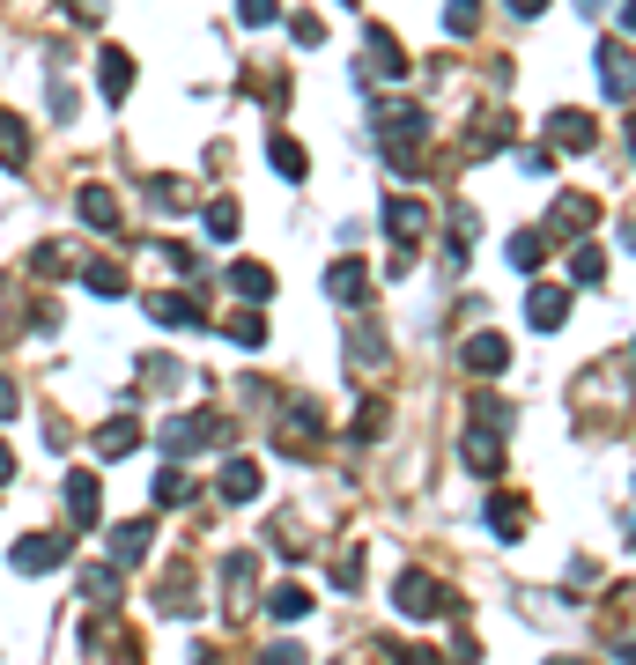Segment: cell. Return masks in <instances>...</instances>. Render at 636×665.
Returning <instances> with one entry per match:
<instances>
[{
  "label": "cell",
  "mask_w": 636,
  "mask_h": 665,
  "mask_svg": "<svg viewBox=\"0 0 636 665\" xmlns=\"http://www.w3.org/2000/svg\"><path fill=\"white\" fill-rule=\"evenodd\" d=\"M156 503H185V473H178V466L156 473Z\"/></svg>",
  "instance_id": "17"
},
{
  "label": "cell",
  "mask_w": 636,
  "mask_h": 665,
  "mask_svg": "<svg viewBox=\"0 0 636 665\" xmlns=\"http://www.w3.org/2000/svg\"><path fill=\"white\" fill-rule=\"evenodd\" d=\"M259 665H304V651H296V643H274V651L259 658Z\"/></svg>",
  "instance_id": "22"
},
{
  "label": "cell",
  "mask_w": 636,
  "mask_h": 665,
  "mask_svg": "<svg viewBox=\"0 0 636 665\" xmlns=\"http://www.w3.org/2000/svg\"><path fill=\"white\" fill-rule=\"evenodd\" d=\"M60 555H67V540H52V532H30V540L15 547V569H23V577H45V569H60Z\"/></svg>",
  "instance_id": "2"
},
{
  "label": "cell",
  "mask_w": 636,
  "mask_h": 665,
  "mask_svg": "<svg viewBox=\"0 0 636 665\" xmlns=\"http://www.w3.org/2000/svg\"><path fill=\"white\" fill-rule=\"evenodd\" d=\"M134 444H141V429H134V422H104V429H97V451H104V459H126Z\"/></svg>",
  "instance_id": "7"
},
{
  "label": "cell",
  "mask_w": 636,
  "mask_h": 665,
  "mask_svg": "<svg viewBox=\"0 0 636 665\" xmlns=\"http://www.w3.org/2000/svg\"><path fill=\"white\" fill-rule=\"evenodd\" d=\"M585 222H592V200H563L555 207V230H585Z\"/></svg>",
  "instance_id": "16"
},
{
  "label": "cell",
  "mask_w": 636,
  "mask_h": 665,
  "mask_svg": "<svg viewBox=\"0 0 636 665\" xmlns=\"http://www.w3.org/2000/svg\"><path fill=\"white\" fill-rule=\"evenodd\" d=\"M67 518H74V525H97V518H104L97 481H89V473H74V481H67Z\"/></svg>",
  "instance_id": "3"
},
{
  "label": "cell",
  "mask_w": 636,
  "mask_h": 665,
  "mask_svg": "<svg viewBox=\"0 0 636 665\" xmlns=\"http://www.w3.org/2000/svg\"><path fill=\"white\" fill-rule=\"evenodd\" d=\"M8 473H15V459H8V444H0V481H8Z\"/></svg>",
  "instance_id": "26"
},
{
  "label": "cell",
  "mask_w": 636,
  "mask_h": 665,
  "mask_svg": "<svg viewBox=\"0 0 636 665\" xmlns=\"http://www.w3.org/2000/svg\"><path fill=\"white\" fill-rule=\"evenodd\" d=\"M511 266H526V274L540 266V230H518V237H511Z\"/></svg>",
  "instance_id": "14"
},
{
  "label": "cell",
  "mask_w": 636,
  "mask_h": 665,
  "mask_svg": "<svg viewBox=\"0 0 636 665\" xmlns=\"http://www.w3.org/2000/svg\"><path fill=\"white\" fill-rule=\"evenodd\" d=\"M489 518H496V532H503V540H518V532H526V510H518L511 496H496V510H489Z\"/></svg>",
  "instance_id": "12"
},
{
  "label": "cell",
  "mask_w": 636,
  "mask_h": 665,
  "mask_svg": "<svg viewBox=\"0 0 636 665\" xmlns=\"http://www.w3.org/2000/svg\"><path fill=\"white\" fill-rule=\"evenodd\" d=\"M548 133H555L563 148H592V119H585V111H555Z\"/></svg>",
  "instance_id": "5"
},
{
  "label": "cell",
  "mask_w": 636,
  "mask_h": 665,
  "mask_svg": "<svg viewBox=\"0 0 636 665\" xmlns=\"http://www.w3.org/2000/svg\"><path fill=\"white\" fill-rule=\"evenodd\" d=\"M148 547V525H111V562H141Z\"/></svg>",
  "instance_id": "9"
},
{
  "label": "cell",
  "mask_w": 636,
  "mask_h": 665,
  "mask_svg": "<svg viewBox=\"0 0 636 665\" xmlns=\"http://www.w3.org/2000/svg\"><path fill=\"white\" fill-rule=\"evenodd\" d=\"M237 289H245V296H267L274 281H267V266H237Z\"/></svg>",
  "instance_id": "20"
},
{
  "label": "cell",
  "mask_w": 636,
  "mask_h": 665,
  "mask_svg": "<svg viewBox=\"0 0 636 665\" xmlns=\"http://www.w3.org/2000/svg\"><path fill=\"white\" fill-rule=\"evenodd\" d=\"M89 289H97V296H119L126 274H119V266H89Z\"/></svg>",
  "instance_id": "18"
},
{
  "label": "cell",
  "mask_w": 636,
  "mask_h": 665,
  "mask_svg": "<svg viewBox=\"0 0 636 665\" xmlns=\"http://www.w3.org/2000/svg\"><path fill=\"white\" fill-rule=\"evenodd\" d=\"M0 414H15V385H8V377H0Z\"/></svg>",
  "instance_id": "24"
},
{
  "label": "cell",
  "mask_w": 636,
  "mask_h": 665,
  "mask_svg": "<svg viewBox=\"0 0 636 665\" xmlns=\"http://www.w3.org/2000/svg\"><path fill=\"white\" fill-rule=\"evenodd\" d=\"M82 592L97 599V606H111V599H119V577H111V569H89V577H82Z\"/></svg>",
  "instance_id": "15"
},
{
  "label": "cell",
  "mask_w": 636,
  "mask_h": 665,
  "mask_svg": "<svg viewBox=\"0 0 636 665\" xmlns=\"http://www.w3.org/2000/svg\"><path fill=\"white\" fill-rule=\"evenodd\" d=\"M466 363H474V370H503V340H496V333L466 340Z\"/></svg>",
  "instance_id": "10"
},
{
  "label": "cell",
  "mask_w": 636,
  "mask_h": 665,
  "mask_svg": "<svg viewBox=\"0 0 636 665\" xmlns=\"http://www.w3.org/2000/svg\"><path fill=\"white\" fill-rule=\"evenodd\" d=\"M274 170H282V178H296V170H304V156H296L289 141H274Z\"/></svg>",
  "instance_id": "21"
},
{
  "label": "cell",
  "mask_w": 636,
  "mask_h": 665,
  "mask_svg": "<svg viewBox=\"0 0 636 665\" xmlns=\"http://www.w3.org/2000/svg\"><path fill=\"white\" fill-rule=\"evenodd\" d=\"M563 311H570V296H563V289H533V326H540V333L563 326Z\"/></svg>",
  "instance_id": "6"
},
{
  "label": "cell",
  "mask_w": 636,
  "mask_h": 665,
  "mask_svg": "<svg viewBox=\"0 0 636 665\" xmlns=\"http://www.w3.org/2000/svg\"><path fill=\"white\" fill-rule=\"evenodd\" d=\"M511 8H518V15H540V8H548V0H511Z\"/></svg>",
  "instance_id": "25"
},
{
  "label": "cell",
  "mask_w": 636,
  "mask_h": 665,
  "mask_svg": "<svg viewBox=\"0 0 636 665\" xmlns=\"http://www.w3.org/2000/svg\"><path fill=\"white\" fill-rule=\"evenodd\" d=\"M245 23H274V0H245Z\"/></svg>",
  "instance_id": "23"
},
{
  "label": "cell",
  "mask_w": 636,
  "mask_h": 665,
  "mask_svg": "<svg viewBox=\"0 0 636 665\" xmlns=\"http://www.w3.org/2000/svg\"><path fill=\"white\" fill-rule=\"evenodd\" d=\"M222 496H230V503H252V496H259V466H252V459H230V466H222Z\"/></svg>",
  "instance_id": "4"
},
{
  "label": "cell",
  "mask_w": 636,
  "mask_h": 665,
  "mask_svg": "<svg viewBox=\"0 0 636 665\" xmlns=\"http://www.w3.org/2000/svg\"><path fill=\"white\" fill-rule=\"evenodd\" d=\"M126 74H134V67H126V52H104V89H111V97L126 89Z\"/></svg>",
  "instance_id": "19"
},
{
  "label": "cell",
  "mask_w": 636,
  "mask_h": 665,
  "mask_svg": "<svg viewBox=\"0 0 636 665\" xmlns=\"http://www.w3.org/2000/svg\"><path fill=\"white\" fill-rule=\"evenodd\" d=\"M156 318H163V326H200V311L185 296H156Z\"/></svg>",
  "instance_id": "11"
},
{
  "label": "cell",
  "mask_w": 636,
  "mask_h": 665,
  "mask_svg": "<svg viewBox=\"0 0 636 665\" xmlns=\"http://www.w3.org/2000/svg\"><path fill=\"white\" fill-rule=\"evenodd\" d=\"M392 599H400V614H407V621H437V606H444V592H437V584L422 577V569H407V577H400V592H392Z\"/></svg>",
  "instance_id": "1"
},
{
  "label": "cell",
  "mask_w": 636,
  "mask_h": 665,
  "mask_svg": "<svg viewBox=\"0 0 636 665\" xmlns=\"http://www.w3.org/2000/svg\"><path fill=\"white\" fill-rule=\"evenodd\" d=\"M267 614H274V621H304V614H311V592H304V584H282V592L267 599Z\"/></svg>",
  "instance_id": "8"
},
{
  "label": "cell",
  "mask_w": 636,
  "mask_h": 665,
  "mask_svg": "<svg viewBox=\"0 0 636 665\" xmlns=\"http://www.w3.org/2000/svg\"><path fill=\"white\" fill-rule=\"evenodd\" d=\"M82 215L97 222V230H119V207H111V193H82Z\"/></svg>",
  "instance_id": "13"
}]
</instances>
